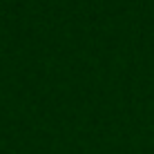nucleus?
Masks as SVG:
<instances>
[]
</instances>
